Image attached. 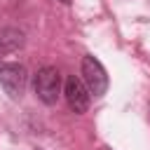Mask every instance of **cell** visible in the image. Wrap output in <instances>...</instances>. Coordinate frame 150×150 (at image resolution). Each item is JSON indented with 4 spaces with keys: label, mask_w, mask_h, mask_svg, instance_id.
<instances>
[{
    "label": "cell",
    "mask_w": 150,
    "mask_h": 150,
    "mask_svg": "<svg viewBox=\"0 0 150 150\" xmlns=\"http://www.w3.org/2000/svg\"><path fill=\"white\" fill-rule=\"evenodd\" d=\"M33 89L38 94V98L47 105H54L61 96V73L54 66H45L35 73L33 77Z\"/></svg>",
    "instance_id": "obj_1"
},
{
    "label": "cell",
    "mask_w": 150,
    "mask_h": 150,
    "mask_svg": "<svg viewBox=\"0 0 150 150\" xmlns=\"http://www.w3.org/2000/svg\"><path fill=\"white\" fill-rule=\"evenodd\" d=\"M80 73H82V82H84V87L89 89L91 96H103V94H105L110 80H108V73H105L103 63H101L96 56H91V54L82 56Z\"/></svg>",
    "instance_id": "obj_2"
},
{
    "label": "cell",
    "mask_w": 150,
    "mask_h": 150,
    "mask_svg": "<svg viewBox=\"0 0 150 150\" xmlns=\"http://www.w3.org/2000/svg\"><path fill=\"white\" fill-rule=\"evenodd\" d=\"M28 73L21 63H0V87L9 98H21L26 91Z\"/></svg>",
    "instance_id": "obj_3"
},
{
    "label": "cell",
    "mask_w": 150,
    "mask_h": 150,
    "mask_svg": "<svg viewBox=\"0 0 150 150\" xmlns=\"http://www.w3.org/2000/svg\"><path fill=\"white\" fill-rule=\"evenodd\" d=\"M63 94H66V101H68V108H70L73 112H77V115H82V112H87V108H89V98H91V94H89V89L84 87V82H82L80 77H75V75H70V77L66 80V84H63Z\"/></svg>",
    "instance_id": "obj_4"
},
{
    "label": "cell",
    "mask_w": 150,
    "mask_h": 150,
    "mask_svg": "<svg viewBox=\"0 0 150 150\" xmlns=\"http://www.w3.org/2000/svg\"><path fill=\"white\" fill-rule=\"evenodd\" d=\"M23 33L19 28H5L0 30V49L2 52H16L23 47Z\"/></svg>",
    "instance_id": "obj_5"
},
{
    "label": "cell",
    "mask_w": 150,
    "mask_h": 150,
    "mask_svg": "<svg viewBox=\"0 0 150 150\" xmlns=\"http://www.w3.org/2000/svg\"><path fill=\"white\" fill-rule=\"evenodd\" d=\"M61 2H63V5H68V2H73V0H61Z\"/></svg>",
    "instance_id": "obj_6"
},
{
    "label": "cell",
    "mask_w": 150,
    "mask_h": 150,
    "mask_svg": "<svg viewBox=\"0 0 150 150\" xmlns=\"http://www.w3.org/2000/svg\"><path fill=\"white\" fill-rule=\"evenodd\" d=\"M103 150H110V148H103Z\"/></svg>",
    "instance_id": "obj_7"
}]
</instances>
